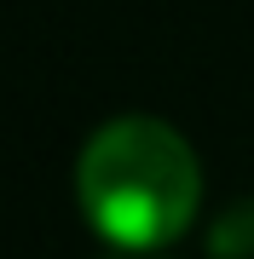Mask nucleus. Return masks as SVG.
I'll return each mask as SVG.
<instances>
[{
    "label": "nucleus",
    "instance_id": "obj_1",
    "mask_svg": "<svg viewBox=\"0 0 254 259\" xmlns=\"http://www.w3.org/2000/svg\"><path fill=\"white\" fill-rule=\"evenodd\" d=\"M76 196L104 242L151 253L185 236V225L197 219L202 167L168 121L122 115L87 139L76 161Z\"/></svg>",
    "mask_w": 254,
    "mask_h": 259
}]
</instances>
